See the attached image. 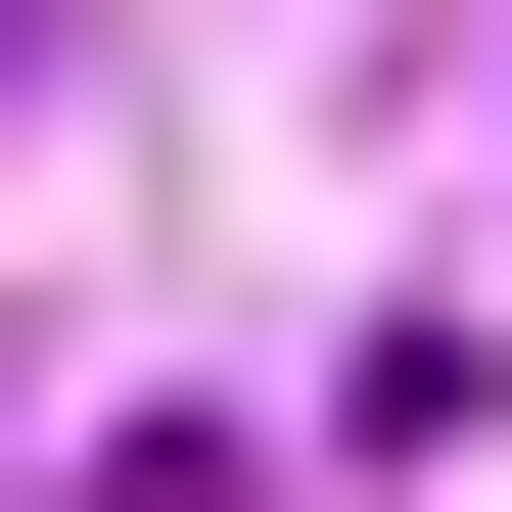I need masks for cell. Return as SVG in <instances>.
<instances>
[{
	"label": "cell",
	"instance_id": "obj_1",
	"mask_svg": "<svg viewBox=\"0 0 512 512\" xmlns=\"http://www.w3.org/2000/svg\"><path fill=\"white\" fill-rule=\"evenodd\" d=\"M94 512H280V466H233V419H94Z\"/></svg>",
	"mask_w": 512,
	"mask_h": 512
},
{
	"label": "cell",
	"instance_id": "obj_2",
	"mask_svg": "<svg viewBox=\"0 0 512 512\" xmlns=\"http://www.w3.org/2000/svg\"><path fill=\"white\" fill-rule=\"evenodd\" d=\"M0 512H47V373H0Z\"/></svg>",
	"mask_w": 512,
	"mask_h": 512
}]
</instances>
